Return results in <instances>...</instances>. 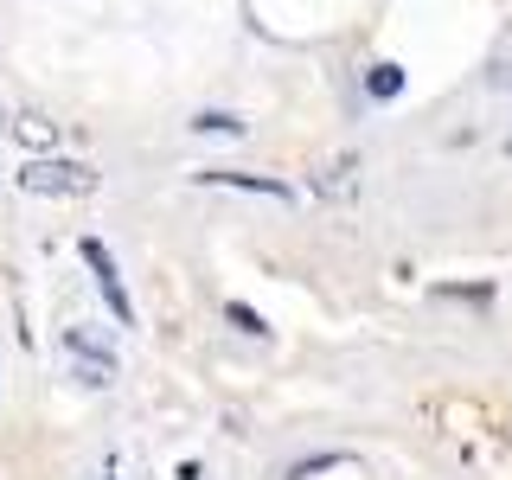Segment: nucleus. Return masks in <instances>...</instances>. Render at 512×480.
I'll list each match as a JSON object with an SVG mask.
<instances>
[{"instance_id": "nucleus-6", "label": "nucleus", "mask_w": 512, "mask_h": 480, "mask_svg": "<svg viewBox=\"0 0 512 480\" xmlns=\"http://www.w3.org/2000/svg\"><path fill=\"white\" fill-rule=\"evenodd\" d=\"M192 135H205V141H237V135H244V116H231V109H205V116H192Z\"/></svg>"}, {"instance_id": "nucleus-1", "label": "nucleus", "mask_w": 512, "mask_h": 480, "mask_svg": "<svg viewBox=\"0 0 512 480\" xmlns=\"http://www.w3.org/2000/svg\"><path fill=\"white\" fill-rule=\"evenodd\" d=\"M20 186L39 199H90L96 192V167L90 160H58V154H32L20 167Z\"/></svg>"}, {"instance_id": "nucleus-8", "label": "nucleus", "mask_w": 512, "mask_h": 480, "mask_svg": "<svg viewBox=\"0 0 512 480\" xmlns=\"http://www.w3.org/2000/svg\"><path fill=\"white\" fill-rule=\"evenodd\" d=\"M333 468H346V455H301V461H288L276 480H314V474H333Z\"/></svg>"}, {"instance_id": "nucleus-3", "label": "nucleus", "mask_w": 512, "mask_h": 480, "mask_svg": "<svg viewBox=\"0 0 512 480\" xmlns=\"http://www.w3.org/2000/svg\"><path fill=\"white\" fill-rule=\"evenodd\" d=\"M64 352H71V378L90 384V391H109L116 384V359H109L96 340H84V333H64Z\"/></svg>"}, {"instance_id": "nucleus-2", "label": "nucleus", "mask_w": 512, "mask_h": 480, "mask_svg": "<svg viewBox=\"0 0 512 480\" xmlns=\"http://www.w3.org/2000/svg\"><path fill=\"white\" fill-rule=\"evenodd\" d=\"M77 256L90 263V276H96V295L109 301L116 327H135V301H128V288H122V269H116V256H109V244H103V237H84V244H77Z\"/></svg>"}, {"instance_id": "nucleus-10", "label": "nucleus", "mask_w": 512, "mask_h": 480, "mask_svg": "<svg viewBox=\"0 0 512 480\" xmlns=\"http://www.w3.org/2000/svg\"><path fill=\"white\" fill-rule=\"evenodd\" d=\"M0 122H7V109H0Z\"/></svg>"}, {"instance_id": "nucleus-4", "label": "nucleus", "mask_w": 512, "mask_h": 480, "mask_svg": "<svg viewBox=\"0 0 512 480\" xmlns=\"http://www.w3.org/2000/svg\"><path fill=\"white\" fill-rule=\"evenodd\" d=\"M199 186H231V192H256V199H276V205H288L295 192H288L282 180H263V173H231V167H205L199 173Z\"/></svg>"}, {"instance_id": "nucleus-5", "label": "nucleus", "mask_w": 512, "mask_h": 480, "mask_svg": "<svg viewBox=\"0 0 512 480\" xmlns=\"http://www.w3.org/2000/svg\"><path fill=\"white\" fill-rule=\"evenodd\" d=\"M13 135H20L26 160H32V154H52V148H58V122H45V116H20V122H13Z\"/></svg>"}, {"instance_id": "nucleus-9", "label": "nucleus", "mask_w": 512, "mask_h": 480, "mask_svg": "<svg viewBox=\"0 0 512 480\" xmlns=\"http://www.w3.org/2000/svg\"><path fill=\"white\" fill-rule=\"evenodd\" d=\"M365 90H372V96H397V90H404V71H397V64H372Z\"/></svg>"}, {"instance_id": "nucleus-7", "label": "nucleus", "mask_w": 512, "mask_h": 480, "mask_svg": "<svg viewBox=\"0 0 512 480\" xmlns=\"http://www.w3.org/2000/svg\"><path fill=\"white\" fill-rule=\"evenodd\" d=\"M224 320H231V327L244 333V340H269V333H276V327H269L263 314L250 308V301H231V308H224Z\"/></svg>"}]
</instances>
